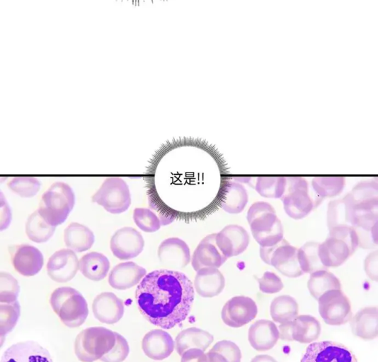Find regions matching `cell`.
<instances>
[{
  "label": "cell",
  "mask_w": 378,
  "mask_h": 362,
  "mask_svg": "<svg viewBox=\"0 0 378 362\" xmlns=\"http://www.w3.org/2000/svg\"><path fill=\"white\" fill-rule=\"evenodd\" d=\"M135 298L145 319L156 326L171 329L188 315L194 300V288L183 273L158 269L142 279Z\"/></svg>",
  "instance_id": "1"
},
{
  "label": "cell",
  "mask_w": 378,
  "mask_h": 362,
  "mask_svg": "<svg viewBox=\"0 0 378 362\" xmlns=\"http://www.w3.org/2000/svg\"><path fill=\"white\" fill-rule=\"evenodd\" d=\"M247 221L254 239L263 247H272L283 239V228L273 207L265 202L253 203Z\"/></svg>",
  "instance_id": "2"
},
{
  "label": "cell",
  "mask_w": 378,
  "mask_h": 362,
  "mask_svg": "<svg viewBox=\"0 0 378 362\" xmlns=\"http://www.w3.org/2000/svg\"><path fill=\"white\" fill-rule=\"evenodd\" d=\"M358 247V238L352 227L339 226L329 229L325 241L319 245L318 254L322 264L328 267L341 265Z\"/></svg>",
  "instance_id": "3"
},
{
  "label": "cell",
  "mask_w": 378,
  "mask_h": 362,
  "mask_svg": "<svg viewBox=\"0 0 378 362\" xmlns=\"http://www.w3.org/2000/svg\"><path fill=\"white\" fill-rule=\"evenodd\" d=\"M75 203V195L67 184L57 182L42 194L38 209L50 226L56 227L65 221Z\"/></svg>",
  "instance_id": "4"
},
{
  "label": "cell",
  "mask_w": 378,
  "mask_h": 362,
  "mask_svg": "<svg viewBox=\"0 0 378 362\" xmlns=\"http://www.w3.org/2000/svg\"><path fill=\"white\" fill-rule=\"evenodd\" d=\"M115 332L103 327H88L76 337L74 352L82 362H93L109 352L115 343Z\"/></svg>",
  "instance_id": "5"
},
{
  "label": "cell",
  "mask_w": 378,
  "mask_h": 362,
  "mask_svg": "<svg viewBox=\"0 0 378 362\" xmlns=\"http://www.w3.org/2000/svg\"><path fill=\"white\" fill-rule=\"evenodd\" d=\"M92 202L111 214L123 213L131 204L128 185L120 177H108L92 197Z\"/></svg>",
  "instance_id": "6"
},
{
  "label": "cell",
  "mask_w": 378,
  "mask_h": 362,
  "mask_svg": "<svg viewBox=\"0 0 378 362\" xmlns=\"http://www.w3.org/2000/svg\"><path fill=\"white\" fill-rule=\"evenodd\" d=\"M281 199L286 214L294 219L305 217L314 208L313 200L309 194L308 182L303 177H286Z\"/></svg>",
  "instance_id": "7"
},
{
  "label": "cell",
  "mask_w": 378,
  "mask_h": 362,
  "mask_svg": "<svg viewBox=\"0 0 378 362\" xmlns=\"http://www.w3.org/2000/svg\"><path fill=\"white\" fill-rule=\"evenodd\" d=\"M297 252L298 249L285 239L274 246L260 248L262 260L288 277L304 274L299 264Z\"/></svg>",
  "instance_id": "8"
},
{
  "label": "cell",
  "mask_w": 378,
  "mask_h": 362,
  "mask_svg": "<svg viewBox=\"0 0 378 362\" xmlns=\"http://www.w3.org/2000/svg\"><path fill=\"white\" fill-rule=\"evenodd\" d=\"M319 312L324 322L330 325H341L352 318L351 305L341 290H330L318 299Z\"/></svg>",
  "instance_id": "9"
},
{
  "label": "cell",
  "mask_w": 378,
  "mask_h": 362,
  "mask_svg": "<svg viewBox=\"0 0 378 362\" xmlns=\"http://www.w3.org/2000/svg\"><path fill=\"white\" fill-rule=\"evenodd\" d=\"M301 362H357L355 354L343 344L332 341L311 344Z\"/></svg>",
  "instance_id": "10"
},
{
  "label": "cell",
  "mask_w": 378,
  "mask_h": 362,
  "mask_svg": "<svg viewBox=\"0 0 378 362\" xmlns=\"http://www.w3.org/2000/svg\"><path fill=\"white\" fill-rule=\"evenodd\" d=\"M110 246L115 257L127 260L136 257L142 252L144 240L141 233L135 228L124 227L113 235Z\"/></svg>",
  "instance_id": "11"
},
{
  "label": "cell",
  "mask_w": 378,
  "mask_h": 362,
  "mask_svg": "<svg viewBox=\"0 0 378 362\" xmlns=\"http://www.w3.org/2000/svg\"><path fill=\"white\" fill-rule=\"evenodd\" d=\"M258 313L255 301L249 297L239 296L229 299L222 310V319L227 325L238 328L251 320Z\"/></svg>",
  "instance_id": "12"
},
{
  "label": "cell",
  "mask_w": 378,
  "mask_h": 362,
  "mask_svg": "<svg viewBox=\"0 0 378 362\" xmlns=\"http://www.w3.org/2000/svg\"><path fill=\"white\" fill-rule=\"evenodd\" d=\"M79 269V261L76 253L70 249L55 252L47 263L48 276L53 281L64 283L72 279Z\"/></svg>",
  "instance_id": "13"
},
{
  "label": "cell",
  "mask_w": 378,
  "mask_h": 362,
  "mask_svg": "<svg viewBox=\"0 0 378 362\" xmlns=\"http://www.w3.org/2000/svg\"><path fill=\"white\" fill-rule=\"evenodd\" d=\"M249 235L243 227L231 224L216 233V244L227 257L239 255L246 250L249 243Z\"/></svg>",
  "instance_id": "14"
},
{
  "label": "cell",
  "mask_w": 378,
  "mask_h": 362,
  "mask_svg": "<svg viewBox=\"0 0 378 362\" xmlns=\"http://www.w3.org/2000/svg\"><path fill=\"white\" fill-rule=\"evenodd\" d=\"M160 263L171 270L182 269L190 261L188 245L178 238H169L163 240L158 248Z\"/></svg>",
  "instance_id": "15"
},
{
  "label": "cell",
  "mask_w": 378,
  "mask_h": 362,
  "mask_svg": "<svg viewBox=\"0 0 378 362\" xmlns=\"http://www.w3.org/2000/svg\"><path fill=\"white\" fill-rule=\"evenodd\" d=\"M1 362H52L47 349L33 341L18 342L4 352Z\"/></svg>",
  "instance_id": "16"
},
{
  "label": "cell",
  "mask_w": 378,
  "mask_h": 362,
  "mask_svg": "<svg viewBox=\"0 0 378 362\" xmlns=\"http://www.w3.org/2000/svg\"><path fill=\"white\" fill-rule=\"evenodd\" d=\"M216 233L205 237L197 245L191 257L195 271L205 267L219 268L227 259L218 248L215 242Z\"/></svg>",
  "instance_id": "17"
},
{
  "label": "cell",
  "mask_w": 378,
  "mask_h": 362,
  "mask_svg": "<svg viewBox=\"0 0 378 362\" xmlns=\"http://www.w3.org/2000/svg\"><path fill=\"white\" fill-rule=\"evenodd\" d=\"M94 317L101 322L111 325L118 322L124 314V303L112 292L98 294L92 303Z\"/></svg>",
  "instance_id": "18"
},
{
  "label": "cell",
  "mask_w": 378,
  "mask_h": 362,
  "mask_svg": "<svg viewBox=\"0 0 378 362\" xmlns=\"http://www.w3.org/2000/svg\"><path fill=\"white\" fill-rule=\"evenodd\" d=\"M175 343L171 336L164 330L156 329L147 332L142 339L144 353L154 360H163L173 352Z\"/></svg>",
  "instance_id": "19"
},
{
  "label": "cell",
  "mask_w": 378,
  "mask_h": 362,
  "mask_svg": "<svg viewBox=\"0 0 378 362\" xmlns=\"http://www.w3.org/2000/svg\"><path fill=\"white\" fill-rule=\"evenodd\" d=\"M146 274V269L136 263L122 262L110 271L108 283L113 288L125 290L139 283Z\"/></svg>",
  "instance_id": "20"
},
{
  "label": "cell",
  "mask_w": 378,
  "mask_h": 362,
  "mask_svg": "<svg viewBox=\"0 0 378 362\" xmlns=\"http://www.w3.org/2000/svg\"><path fill=\"white\" fill-rule=\"evenodd\" d=\"M279 338L277 327L268 320H259L252 324L248 329L249 343L254 349L259 351L272 349Z\"/></svg>",
  "instance_id": "21"
},
{
  "label": "cell",
  "mask_w": 378,
  "mask_h": 362,
  "mask_svg": "<svg viewBox=\"0 0 378 362\" xmlns=\"http://www.w3.org/2000/svg\"><path fill=\"white\" fill-rule=\"evenodd\" d=\"M43 262L41 252L30 245H21L18 247L12 257V264L15 269L25 276L38 274L42 269Z\"/></svg>",
  "instance_id": "22"
},
{
  "label": "cell",
  "mask_w": 378,
  "mask_h": 362,
  "mask_svg": "<svg viewBox=\"0 0 378 362\" xmlns=\"http://www.w3.org/2000/svg\"><path fill=\"white\" fill-rule=\"evenodd\" d=\"M224 285V277L218 268L205 267L197 271L194 286L200 296L211 298L217 296L223 291Z\"/></svg>",
  "instance_id": "23"
},
{
  "label": "cell",
  "mask_w": 378,
  "mask_h": 362,
  "mask_svg": "<svg viewBox=\"0 0 378 362\" xmlns=\"http://www.w3.org/2000/svg\"><path fill=\"white\" fill-rule=\"evenodd\" d=\"M355 211H377V183L373 180L357 184L346 194Z\"/></svg>",
  "instance_id": "24"
},
{
  "label": "cell",
  "mask_w": 378,
  "mask_h": 362,
  "mask_svg": "<svg viewBox=\"0 0 378 362\" xmlns=\"http://www.w3.org/2000/svg\"><path fill=\"white\" fill-rule=\"evenodd\" d=\"M353 333L365 340H372L378 334V310L377 307H366L358 311L350 322Z\"/></svg>",
  "instance_id": "25"
},
{
  "label": "cell",
  "mask_w": 378,
  "mask_h": 362,
  "mask_svg": "<svg viewBox=\"0 0 378 362\" xmlns=\"http://www.w3.org/2000/svg\"><path fill=\"white\" fill-rule=\"evenodd\" d=\"M88 314L87 303L83 296L78 292L63 303L58 316L64 325L74 328L84 322Z\"/></svg>",
  "instance_id": "26"
},
{
  "label": "cell",
  "mask_w": 378,
  "mask_h": 362,
  "mask_svg": "<svg viewBox=\"0 0 378 362\" xmlns=\"http://www.w3.org/2000/svg\"><path fill=\"white\" fill-rule=\"evenodd\" d=\"M213 339V336L208 332L197 327H190L178 334L175 339V348L181 356L190 349H199L204 351Z\"/></svg>",
  "instance_id": "27"
},
{
  "label": "cell",
  "mask_w": 378,
  "mask_h": 362,
  "mask_svg": "<svg viewBox=\"0 0 378 362\" xmlns=\"http://www.w3.org/2000/svg\"><path fill=\"white\" fill-rule=\"evenodd\" d=\"M354 223V209L347 195L343 199L329 202L327 212L328 229L339 226L353 228Z\"/></svg>",
  "instance_id": "28"
},
{
  "label": "cell",
  "mask_w": 378,
  "mask_h": 362,
  "mask_svg": "<svg viewBox=\"0 0 378 362\" xmlns=\"http://www.w3.org/2000/svg\"><path fill=\"white\" fill-rule=\"evenodd\" d=\"M64 241L69 249L81 252L91 247L94 235L87 226L73 222L64 231Z\"/></svg>",
  "instance_id": "29"
},
{
  "label": "cell",
  "mask_w": 378,
  "mask_h": 362,
  "mask_svg": "<svg viewBox=\"0 0 378 362\" xmlns=\"http://www.w3.org/2000/svg\"><path fill=\"white\" fill-rule=\"evenodd\" d=\"M108 259L98 252H91L84 255L79 260V270L87 279L92 281H101L104 279L109 271Z\"/></svg>",
  "instance_id": "30"
},
{
  "label": "cell",
  "mask_w": 378,
  "mask_h": 362,
  "mask_svg": "<svg viewBox=\"0 0 378 362\" xmlns=\"http://www.w3.org/2000/svg\"><path fill=\"white\" fill-rule=\"evenodd\" d=\"M320 334V322L311 315H297L292 320V338L294 341L311 343L316 340Z\"/></svg>",
  "instance_id": "31"
},
{
  "label": "cell",
  "mask_w": 378,
  "mask_h": 362,
  "mask_svg": "<svg viewBox=\"0 0 378 362\" xmlns=\"http://www.w3.org/2000/svg\"><path fill=\"white\" fill-rule=\"evenodd\" d=\"M224 189V197L221 207L229 214L241 212L248 202V194L245 187L240 183L229 181Z\"/></svg>",
  "instance_id": "32"
},
{
  "label": "cell",
  "mask_w": 378,
  "mask_h": 362,
  "mask_svg": "<svg viewBox=\"0 0 378 362\" xmlns=\"http://www.w3.org/2000/svg\"><path fill=\"white\" fill-rule=\"evenodd\" d=\"M311 295L316 300L325 292L330 290H340L339 279L327 270H319L311 273L307 283Z\"/></svg>",
  "instance_id": "33"
},
{
  "label": "cell",
  "mask_w": 378,
  "mask_h": 362,
  "mask_svg": "<svg viewBox=\"0 0 378 362\" xmlns=\"http://www.w3.org/2000/svg\"><path fill=\"white\" fill-rule=\"evenodd\" d=\"M273 320L280 324L292 321L299 312L296 300L290 296L282 295L273 300L270 308Z\"/></svg>",
  "instance_id": "34"
},
{
  "label": "cell",
  "mask_w": 378,
  "mask_h": 362,
  "mask_svg": "<svg viewBox=\"0 0 378 362\" xmlns=\"http://www.w3.org/2000/svg\"><path fill=\"white\" fill-rule=\"evenodd\" d=\"M55 227L49 225L40 215L38 211H34L28 218L25 233L28 238L38 243L47 241L54 234Z\"/></svg>",
  "instance_id": "35"
},
{
  "label": "cell",
  "mask_w": 378,
  "mask_h": 362,
  "mask_svg": "<svg viewBox=\"0 0 378 362\" xmlns=\"http://www.w3.org/2000/svg\"><path fill=\"white\" fill-rule=\"evenodd\" d=\"M316 242H308L298 249L297 257L300 268L303 273H312L319 270H327L319 257Z\"/></svg>",
  "instance_id": "36"
},
{
  "label": "cell",
  "mask_w": 378,
  "mask_h": 362,
  "mask_svg": "<svg viewBox=\"0 0 378 362\" xmlns=\"http://www.w3.org/2000/svg\"><path fill=\"white\" fill-rule=\"evenodd\" d=\"M311 185L317 194L323 198L339 194L345 186V178L341 176L316 177Z\"/></svg>",
  "instance_id": "37"
},
{
  "label": "cell",
  "mask_w": 378,
  "mask_h": 362,
  "mask_svg": "<svg viewBox=\"0 0 378 362\" xmlns=\"http://www.w3.org/2000/svg\"><path fill=\"white\" fill-rule=\"evenodd\" d=\"M285 177L260 176L257 177L255 188L262 197L281 198L285 192Z\"/></svg>",
  "instance_id": "38"
},
{
  "label": "cell",
  "mask_w": 378,
  "mask_h": 362,
  "mask_svg": "<svg viewBox=\"0 0 378 362\" xmlns=\"http://www.w3.org/2000/svg\"><path fill=\"white\" fill-rule=\"evenodd\" d=\"M19 316L20 305L17 300L11 303H1L0 333L1 339L14 328Z\"/></svg>",
  "instance_id": "39"
},
{
  "label": "cell",
  "mask_w": 378,
  "mask_h": 362,
  "mask_svg": "<svg viewBox=\"0 0 378 362\" xmlns=\"http://www.w3.org/2000/svg\"><path fill=\"white\" fill-rule=\"evenodd\" d=\"M11 191L22 197H33L39 191L40 182L33 177H16L8 184Z\"/></svg>",
  "instance_id": "40"
},
{
  "label": "cell",
  "mask_w": 378,
  "mask_h": 362,
  "mask_svg": "<svg viewBox=\"0 0 378 362\" xmlns=\"http://www.w3.org/2000/svg\"><path fill=\"white\" fill-rule=\"evenodd\" d=\"M133 219L137 226L147 233H153L161 227V221L158 216L146 208H136L133 212Z\"/></svg>",
  "instance_id": "41"
},
{
  "label": "cell",
  "mask_w": 378,
  "mask_h": 362,
  "mask_svg": "<svg viewBox=\"0 0 378 362\" xmlns=\"http://www.w3.org/2000/svg\"><path fill=\"white\" fill-rule=\"evenodd\" d=\"M20 287L17 280L7 272L1 273V303H11L17 300Z\"/></svg>",
  "instance_id": "42"
},
{
  "label": "cell",
  "mask_w": 378,
  "mask_h": 362,
  "mask_svg": "<svg viewBox=\"0 0 378 362\" xmlns=\"http://www.w3.org/2000/svg\"><path fill=\"white\" fill-rule=\"evenodd\" d=\"M115 343L113 349L105 354L102 362H122L128 356L130 348L127 340L120 334L115 332Z\"/></svg>",
  "instance_id": "43"
},
{
  "label": "cell",
  "mask_w": 378,
  "mask_h": 362,
  "mask_svg": "<svg viewBox=\"0 0 378 362\" xmlns=\"http://www.w3.org/2000/svg\"><path fill=\"white\" fill-rule=\"evenodd\" d=\"M210 351L222 354L228 362H241V350L235 343L231 341H219L214 345Z\"/></svg>",
  "instance_id": "44"
},
{
  "label": "cell",
  "mask_w": 378,
  "mask_h": 362,
  "mask_svg": "<svg viewBox=\"0 0 378 362\" xmlns=\"http://www.w3.org/2000/svg\"><path fill=\"white\" fill-rule=\"evenodd\" d=\"M258 281L263 293H275L283 288L280 278L272 272H265L262 277L258 279Z\"/></svg>",
  "instance_id": "45"
},
{
  "label": "cell",
  "mask_w": 378,
  "mask_h": 362,
  "mask_svg": "<svg viewBox=\"0 0 378 362\" xmlns=\"http://www.w3.org/2000/svg\"><path fill=\"white\" fill-rule=\"evenodd\" d=\"M79 291L71 287H60L56 288L51 294L50 303L54 312L59 315L63 303L71 296Z\"/></svg>",
  "instance_id": "46"
},
{
  "label": "cell",
  "mask_w": 378,
  "mask_h": 362,
  "mask_svg": "<svg viewBox=\"0 0 378 362\" xmlns=\"http://www.w3.org/2000/svg\"><path fill=\"white\" fill-rule=\"evenodd\" d=\"M365 270L373 281H377V252L369 254L365 259Z\"/></svg>",
  "instance_id": "47"
},
{
  "label": "cell",
  "mask_w": 378,
  "mask_h": 362,
  "mask_svg": "<svg viewBox=\"0 0 378 362\" xmlns=\"http://www.w3.org/2000/svg\"><path fill=\"white\" fill-rule=\"evenodd\" d=\"M181 362H209L207 355L199 349H190L181 355Z\"/></svg>",
  "instance_id": "48"
},
{
  "label": "cell",
  "mask_w": 378,
  "mask_h": 362,
  "mask_svg": "<svg viewBox=\"0 0 378 362\" xmlns=\"http://www.w3.org/2000/svg\"><path fill=\"white\" fill-rule=\"evenodd\" d=\"M11 220V213L4 197L1 196V230L6 229Z\"/></svg>",
  "instance_id": "49"
},
{
  "label": "cell",
  "mask_w": 378,
  "mask_h": 362,
  "mask_svg": "<svg viewBox=\"0 0 378 362\" xmlns=\"http://www.w3.org/2000/svg\"><path fill=\"white\" fill-rule=\"evenodd\" d=\"M279 336L282 340L292 341V321L282 323L279 326Z\"/></svg>",
  "instance_id": "50"
},
{
  "label": "cell",
  "mask_w": 378,
  "mask_h": 362,
  "mask_svg": "<svg viewBox=\"0 0 378 362\" xmlns=\"http://www.w3.org/2000/svg\"><path fill=\"white\" fill-rule=\"evenodd\" d=\"M206 355L209 362H228L224 356L216 351H209Z\"/></svg>",
  "instance_id": "51"
},
{
  "label": "cell",
  "mask_w": 378,
  "mask_h": 362,
  "mask_svg": "<svg viewBox=\"0 0 378 362\" xmlns=\"http://www.w3.org/2000/svg\"><path fill=\"white\" fill-rule=\"evenodd\" d=\"M251 362H277V361L269 355H258L256 356Z\"/></svg>",
  "instance_id": "52"
}]
</instances>
